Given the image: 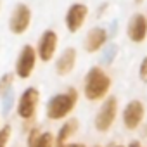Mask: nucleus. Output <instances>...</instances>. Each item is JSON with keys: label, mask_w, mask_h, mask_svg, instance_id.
Instances as JSON below:
<instances>
[{"label": "nucleus", "mask_w": 147, "mask_h": 147, "mask_svg": "<svg viewBox=\"0 0 147 147\" xmlns=\"http://www.w3.org/2000/svg\"><path fill=\"white\" fill-rule=\"evenodd\" d=\"M111 87H113V80L100 66H92L87 71L85 80H83V94L87 100L90 102L104 100Z\"/></svg>", "instance_id": "obj_1"}, {"label": "nucleus", "mask_w": 147, "mask_h": 147, "mask_svg": "<svg viewBox=\"0 0 147 147\" xmlns=\"http://www.w3.org/2000/svg\"><path fill=\"white\" fill-rule=\"evenodd\" d=\"M78 90L75 87H69L67 90L61 92V94H55L49 99L47 102V107H45V113H47V118L52 119V121H59V119H64L66 116H69V113L76 107L78 104Z\"/></svg>", "instance_id": "obj_2"}, {"label": "nucleus", "mask_w": 147, "mask_h": 147, "mask_svg": "<svg viewBox=\"0 0 147 147\" xmlns=\"http://www.w3.org/2000/svg\"><path fill=\"white\" fill-rule=\"evenodd\" d=\"M31 21H33V11H31V7L28 4H24V2H18L12 7L11 14H9L7 26H9V31L12 35H24L30 30Z\"/></svg>", "instance_id": "obj_3"}, {"label": "nucleus", "mask_w": 147, "mask_h": 147, "mask_svg": "<svg viewBox=\"0 0 147 147\" xmlns=\"http://www.w3.org/2000/svg\"><path fill=\"white\" fill-rule=\"evenodd\" d=\"M36 61H38V55H36L35 47L30 45V43L23 45L19 54H18L16 64H14V75L18 78H21V80H28L35 71Z\"/></svg>", "instance_id": "obj_4"}, {"label": "nucleus", "mask_w": 147, "mask_h": 147, "mask_svg": "<svg viewBox=\"0 0 147 147\" xmlns=\"http://www.w3.org/2000/svg\"><path fill=\"white\" fill-rule=\"evenodd\" d=\"M118 116V99L116 97H106L102 106L99 107L97 114H95V128L100 133H106L111 130V126L114 125Z\"/></svg>", "instance_id": "obj_5"}, {"label": "nucleus", "mask_w": 147, "mask_h": 147, "mask_svg": "<svg viewBox=\"0 0 147 147\" xmlns=\"http://www.w3.org/2000/svg\"><path fill=\"white\" fill-rule=\"evenodd\" d=\"M38 102H40V92L38 88L35 87H28L21 92L19 99H18V106H16V111H18V116L21 119H33L35 114H36V107H38Z\"/></svg>", "instance_id": "obj_6"}, {"label": "nucleus", "mask_w": 147, "mask_h": 147, "mask_svg": "<svg viewBox=\"0 0 147 147\" xmlns=\"http://www.w3.org/2000/svg\"><path fill=\"white\" fill-rule=\"evenodd\" d=\"M88 14H90V9H88L87 4H83V2L71 4L66 9V14H64V26H66V30L69 33H78L83 28V24L87 23Z\"/></svg>", "instance_id": "obj_7"}, {"label": "nucleus", "mask_w": 147, "mask_h": 147, "mask_svg": "<svg viewBox=\"0 0 147 147\" xmlns=\"http://www.w3.org/2000/svg\"><path fill=\"white\" fill-rule=\"evenodd\" d=\"M57 47H59V35H57V31L52 30V28H47L40 35L35 50H36V55H38V59L42 62H50L54 59L55 52H57Z\"/></svg>", "instance_id": "obj_8"}, {"label": "nucleus", "mask_w": 147, "mask_h": 147, "mask_svg": "<svg viewBox=\"0 0 147 147\" xmlns=\"http://www.w3.org/2000/svg\"><path fill=\"white\" fill-rule=\"evenodd\" d=\"M145 118V106L142 100H130L123 111V125L128 130H137Z\"/></svg>", "instance_id": "obj_9"}, {"label": "nucleus", "mask_w": 147, "mask_h": 147, "mask_svg": "<svg viewBox=\"0 0 147 147\" xmlns=\"http://www.w3.org/2000/svg\"><path fill=\"white\" fill-rule=\"evenodd\" d=\"M126 35L133 43H144L147 38V18L145 14H133L126 24Z\"/></svg>", "instance_id": "obj_10"}, {"label": "nucleus", "mask_w": 147, "mask_h": 147, "mask_svg": "<svg viewBox=\"0 0 147 147\" xmlns=\"http://www.w3.org/2000/svg\"><path fill=\"white\" fill-rule=\"evenodd\" d=\"M78 61V52L75 47H66L61 55L55 59V73L59 76H67L69 73H73Z\"/></svg>", "instance_id": "obj_11"}, {"label": "nucleus", "mask_w": 147, "mask_h": 147, "mask_svg": "<svg viewBox=\"0 0 147 147\" xmlns=\"http://www.w3.org/2000/svg\"><path fill=\"white\" fill-rule=\"evenodd\" d=\"M106 43H107V30L100 28V26L90 28L85 35V40H83V47L88 54L99 52Z\"/></svg>", "instance_id": "obj_12"}, {"label": "nucleus", "mask_w": 147, "mask_h": 147, "mask_svg": "<svg viewBox=\"0 0 147 147\" xmlns=\"http://www.w3.org/2000/svg\"><path fill=\"white\" fill-rule=\"evenodd\" d=\"M76 130H78V119H76V118L67 119V121L61 126V130H59V133H57V137H55V144H66V140L75 135Z\"/></svg>", "instance_id": "obj_13"}, {"label": "nucleus", "mask_w": 147, "mask_h": 147, "mask_svg": "<svg viewBox=\"0 0 147 147\" xmlns=\"http://www.w3.org/2000/svg\"><path fill=\"white\" fill-rule=\"evenodd\" d=\"M14 80H16L14 73H4V75L0 76V97H4L5 94H9L12 90Z\"/></svg>", "instance_id": "obj_14"}, {"label": "nucleus", "mask_w": 147, "mask_h": 147, "mask_svg": "<svg viewBox=\"0 0 147 147\" xmlns=\"http://www.w3.org/2000/svg\"><path fill=\"white\" fill-rule=\"evenodd\" d=\"M52 145H54V135L50 131H43V133L40 131L38 138L35 140L31 147H52Z\"/></svg>", "instance_id": "obj_15"}, {"label": "nucleus", "mask_w": 147, "mask_h": 147, "mask_svg": "<svg viewBox=\"0 0 147 147\" xmlns=\"http://www.w3.org/2000/svg\"><path fill=\"white\" fill-rule=\"evenodd\" d=\"M11 135H12L11 125H4L0 128V147H7V144L11 140Z\"/></svg>", "instance_id": "obj_16"}, {"label": "nucleus", "mask_w": 147, "mask_h": 147, "mask_svg": "<svg viewBox=\"0 0 147 147\" xmlns=\"http://www.w3.org/2000/svg\"><path fill=\"white\" fill-rule=\"evenodd\" d=\"M138 78L142 80V83H147V55L142 59V62L138 66Z\"/></svg>", "instance_id": "obj_17"}, {"label": "nucleus", "mask_w": 147, "mask_h": 147, "mask_svg": "<svg viewBox=\"0 0 147 147\" xmlns=\"http://www.w3.org/2000/svg\"><path fill=\"white\" fill-rule=\"evenodd\" d=\"M66 147H85L83 144H66Z\"/></svg>", "instance_id": "obj_18"}, {"label": "nucleus", "mask_w": 147, "mask_h": 147, "mask_svg": "<svg viewBox=\"0 0 147 147\" xmlns=\"http://www.w3.org/2000/svg\"><path fill=\"white\" fill-rule=\"evenodd\" d=\"M128 147H142V145H140V144H138V142H131V144H130V145H128Z\"/></svg>", "instance_id": "obj_19"}, {"label": "nucleus", "mask_w": 147, "mask_h": 147, "mask_svg": "<svg viewBox=\"0 0 147 147\" xmlns=\"http://www.w3.org/2000/svg\"><path fill=\"white\" fill-rule=\"evenodd\" d=\"M133 2H135V4H142V2H144V0H133Z\"/></svg>", "instance_id": "obj_20"}, {"label": "nucleus", "mask_w": 147, "mask_h": 147, "mask_svg": "<svg viewBox=\"0 0 147 147\" xmlns=\"http://www.w3.org/2000/svg\"><path fill=\"white\" fill-rule=\"evenodd\" d=\"M114 147H123V145H114Z\"/></svg>", "instance_id": "obj_21"}, {"label": "nucleus", "mask_w": 147, "mask_h": 147, "mask_svg": "<svg viewBox=\"0 0 147 147\" xmlns=\"http://www.w3.org/2000/svg\"><path fill=\"white\" fill-rule=\"evenodd\" d=\"M0 9H2V2H0Z\"/></svg>", "instance_id": "obj_22"}, {"label": "nucleus", "mask_w": 147, "mask_h": 147, "mask_svg": "<svg viewBox=\"0 0 147 147\" xmlns=\"http://www.w3.org/2000/svg\"><path fill=\"white\" fill-rule=\"evenodd\" d=\"M145 18H147V14H145Z\"/></svg>", "instance_id": "obj_23"}]
</instances>
